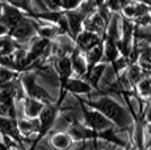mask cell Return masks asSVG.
<instances>
[{"label": "cell", "mask_w": 151, "mask_h": 150, "mask_svg": "<svg viewBox=\"0 0 151 150\" xmlns=\"http://www.w3.org/2000/svg\"><path fill=\"white\" fill-rule=\"evenodd\" d=\"M90 106L98 110L101 113L105 114L107 118L113 120L117 125H124L126 122V113L122 107L116 104L114 100H109L107 97L101 98L98 102L90 103Z\"/></svg>", "instance_id": "obj_1"}, {"label": "cell", "mask_w": 151, "mask_h": 150, "mask_svg": "<svg viewBox=\"0 0 151 150\" xmlns=\"http://www.w3.org/2000/svg\"><path fill=\"white\" fill-rule=\"evenodd\" d=\"M24 86L26 88V92L28 93L31 98H34L36 100H43V102H52L51 96L43 88H41L38 85L35 84V80L32 76H26L24 77Z\"/></svg>", "instance_id": "obj_2"}, {"label": "cell", "mask_w": 151, "mask_h": 150, "mask_svg": "<svg viewBox=\"0 0 151 150\" xmlns=\"http://www.w3.org/2000/svg\"><path fill=\"white\" fill-rule=\"evenodd\" d=\"M35 31V27L33 25L31 20L26 18H23L19 20L13 28H10V33L14 38L18 41H26L33 35Z\"/></svg>", "instance_id": "obj_3"}, {"label": "cell", "mask_w": 151, "mask_h": 150, "mask_svg": "<svg viewBox=\"0 0 151 150\" xmlns=\"http://www.w3.org/2000/svg\"><path fill=\"white\" fill-rule=\"evenodd\" d=\"M22 18L23 16L18 8L13 6L2 7V13L0 15V24H2L6 28H13Z\"/></svg>", "instance_id": "obj_4"}, {"label": "cell", "mask_w": 151, "mask_h": 150, "mask_svg": "<svg viewBox=\"0 0 151 150\" xmlns=\"http://www.w3.org/2000/svg\"><path fill=\"white\" fill-rule=\"evenodd\" d=\"M83 113H85V118L87 123L95 130H105L107 128H109V121L101 114V112H94V111H88L87 108L82 106Z\"/></svg>", "instance_id": "obj_5"}, {"label": "cell", "mask_w": 151, "mask_h": 150, "mask_svg": "<svg viewBox=\"0 0 151 150\" xmlns=\"http://www.w3.org/2000/svg\"><path fill=\"white\" fill-rule=\"evenodd\" d=\"M40 137L44 136L46 131L50 129L54 119H55V108L51 105H47L46 107H43V110L40 113Z\"/></svg>", "instance_id": "obj_6"}, {"label": "cell", "mask_w": 151, "mask_h": 150, "mask_svg": "<svg viewBox=\"0 0 151 150\" xmlns=\"http://www.w3.org/2000/svg\"><path fill=\"white\" fill-rule=\"evenodd\" d=\"M86 17V15L79 10V12H73V10H69L68 13L65 14V18L68 22V26H69V30L75 35H77L79 31H80V27H81V23L83 22V19Z\"/></svg>", "instance_id": "obj_7"}, {"label": "cell", "mask_w": 151, "mask_h": 150, "mask_svg": "<svg viewBox=\"0 0 151 150\" xmlns=\"http://www.w3.org/2000/svg\"><path fill=\"white\" fill-rule=\"evenodd\" d=\"M57 69L60 74L61 80H62V87L65 84V81L69 79L71 70H72V66H71V60H69L68 58H61L59 59L57 62Z\"/></svg>", "instance_id": "obj_8"}, {"label": "cell", "mask_w": 151, "mask_h": 150, "mask_svg": "<svg viewBox=\"0 0 151 150\" xmlns=\"http://www.w3.org/2000/svg\"><path fill=\"white\" fill-rule=\"evenodd\" d=\"M99 42V40L97 38V35H95L93 32H85L79 35L78 38V43L85 50H90L95 48V45H97Z\"/></svg>", "instance_id": "obj_9"}, {"label": "cell", "mask_w": 151, "mask_h": 150, "mask_svg": "<svg viewBox=\"0 0 151 150\" xmlns=\"http://www.w3.org/2000/svg\"><path fill=\"white\" fill-rule=\"evenodd\" d=\"M0 130H1L2 133L8 134L10 137H18V126H17V123L15 121H13L12 119L0 118Z\"/></svg>", "instance_id": "obj_10"}, {"label": "cell", "mask_w": 151, "mask_h": 150, "mask_svg": "<svg viewBox=\"0 0 151 150\" xmlns=\"http://www.w3.org/2000/svg\"><path fill=\"white\" fill-rule=\"evenodd\" d=\"M63 88L70 90V92H73V93H89L90 92V86L88 84L80 80H67L65 84L63 85Z\"/></svg>", "instance_id": "obj_11"}, {"label": "cell", "mask_w": 151, "mask_h": 150, "mask_svg": "<svg viewBox=\"0 0 151 150\" xmlns=\"http://www.w3.org/2000/svg\"><path fill=\"white\" fill-rule=\"evenodd\" d=\"M42 110H43V105H42L38 100H34V98H28V100H26L25 112L28 116L34 118V116H36L37 114H40Z\"/></svg>", "instance_id": "obj_12"}, {"label": "cell", "mask_w": 151, "mask_h": 150, "mask_svg": "<svg viewBox=\"0 0 151 150\" xmlns=\"http://www.w3.org/2000/svg\"><path fill=\"white\" fill-rule=\"evenodd\" d=\"M104 69H105V64H101V66H97V67H93L89 70L88 78L94 87L97 88V85H98V81H99L101 75H103Z\"/></svg>", "instance_id": "obj_13"}, {"label": "cell", "mask_w": 151, "mask_h": 150, "mask_svg": "<svg viewBox=\"0 0 151 150\" xmlns=\"http://www.w3.org/2000/svg\"><path fill=\"white\" fill-rule=\"evenodd\" d=\"M71 66H72V68L75 69L79 75H83V74L86 72V64H85V61L82 60V58L79 56L78 52H75L73 56H72Z\"/></svg>", "instance_id": "obj_14"}, {"label": "cell", "mask_w": 151, "mask_h": 150, "mask_svg": "<svg viewBox=\"0 0 151 150\" xmlns=\"http://www.w3.org/2000/svg\"><path fill=\"white\" fill-rule=\"evenodd\" d=\"M17 126L20 130V132H24L25 134L35 131L36 129L40 130V123L37 121H20L17 124Z\"/></svg>", "instance_id": "obj_15"}, {"label": "cell", "mask_w": 151, "mask_h": 150, "mask_svg": "<svg viewBox=\"0 0 151 150\" xmlns=\"http://www.w3.org/2000/svg\"><path fill=\"white\" fill-rule=\"evenodd\" d=\"M101 53H103V48L101 45L95 46L93 49H90L88 52V62H89V70L95 67V64L97 63V61L101 59Z\"/></svg>", "instance_id": "obj_16"}, {"label": "cell", "mask_w": 151, "mask_h": 150, "mask_svg": "<svg viewBox=\"0 0 151 150\" xmlns=\"http://www.w3.org/2000/svg\"><path fill=\"white\" fill-rule=\"evenodd\" d=\"M90 32H99L104 28V18L101 15H95L94 17L91 18V20L89 22V24L87 25Z\"/></svg>", "instance_id": "obj_17"}, {"label": "cell", "mask_w": 151, "mask_h": 150, "mask_svg": "<svg viewBox=\"0 0 151 150\" xmlns=\"http://www.w3.org/2000/svg\"><path fill=\"white\" fill-rule=\"evenodd\" d=\"M52 144H53V146L57 149L63 150L69 147L70 140L69 138L67 137V136H64V134H57V136H54L53 139H52Z\"/></svg>", "instance_id": "obj_18"}, {"label": "cell", "mask_w": 151, "mask_h": 150, "mask_svg": "<svg viewBox=\"0 0 151 150\" xmlns=\"http://www.w3.org/2000/svg\"><path fill=\"white\" fill-rule=\"evenodd\" d=\"M117 54H119L117 48L115 46L113 40L109 38V40L107 41V45H106V56H107V59H108V61H112V62L115 61Z\"/></svg>", "instance_id": "obj_19"}, {"label": "cell", "mask_w": 151, "mask_h": 150, "mask_svg": "<svg viewBox=\"0 0 151 150\" xmlns=\"http://www.w3.org/2000/svg\"><path fill=\"white\" fill-rule=\"evenodd\" d=\"M83 0H59V5L62 7L63 9L67 10H73L78 6H80Z\"/></svg>", "instance_id": "obj_20"}, {"label": "cell", "mask_w": 151, "mask_h": 150, "mask_svg": "<svg viewBox=\"0 0 151 150\" xmlns=\"http://www.w3.org/2000/svg\"><path fill=\"white\" fill-rule=\"evenodd\" d=\"M8 1L13 7L20 8L27 12H31V7H29V0H6Z\"/></svg>", "instance_id": "obj_21"}, {"label": "cell", "mask_w": 151, "mask_h": 150, "mask_svg": "<svg viewBox=\"0 0 151 150\" xmlns=\"http://www.w3.org/2000/svg\"><path fill=\"white\" fill-rule=\"evenodd\" d=\"M13 74L9 71V70H6V69H0V85H4L10 80Z\"/></svg>", "instance_id": "obj_22"}, {"label": "cell", "mask_w": 151, "mask_h": 150, "mask_svg": "<svg viewBox=\"0 0 151 150\" xmlns=\"http://www.w3.org/2000/svg\"><path fill=\"white\" fill-rule=\"evenodd\" d=\"M140 88H141V90H142L145 94L150 93L151 92V81H149V80L142 81L141 82V85H140Z\"/></svg>", "instance_id": "obj_23"}, {"label": "cell", "mask_w": 151, "mask_h": 150, "mask_svg": "<svg viewBox=\"0 0 151 150\" xmlns=\"http://www.w3.org/2000/svg\"><path fill=\"white\" fill-rule=\"evenodd\" d=\"M139 75H140V69L138 67H132V68L130 69V72H129V76H130V78L132 79V80H135L137 78H139ZM129 78V79H130Z\"/></svg>", "instance_id": "obj_24"}, {"label": "cell", "mask_w": 151, "mask_h": 150, "mask_svg": "<svg viewBox=\"0 0 151 150\" xmlns=\"http://www.w3.org/2000/svg\"><path fill=\"white\" fill-rule=\"evenodd\" d=\"M40 33H41V35H42V36H44V38H50V36L53 35L54 30H53V28H49V27H46V28H42V30L40 31Z\"/></svg>", "instance_id": "obj_25"}, {"label": "cell", "mask_w": 151, "mask_h": 150, "mask_svg": "<svg viewBox=\"0 0 151 150\" xmlns=\"http://www.w3.org/2000/svg\"><path fill=\"white\" fill-rule=\"evenodd\" d=\"M7 31V28L5 26L2 25V24H0V35H2V34H5Z\"/></svg>", "instance_id": "obj_26"}, {"label": "cell", "mask_w": 151, "mask_h": 150, "mask_svg": "<svg viewBox=\"0 0 151 150\" xmlns=\"http://www.w3.org/2000/svg\"><path fill=\"white\" fill-rule=\"evenodd\" d=\"M148 121L151 122V107H150V110H149V112H148Z\"/></svg>", "instance_id": "obj_27"}, {"label": "cell", "mask_w": 151, "mask_h": 150, "mask_svg": "<svg viewBox=\"0 0 151 150\" xmlns=\"http://www.w3.org/2000/svg\"><path fill=\"white\" fill-rule=\"evenodd\" d=\"M2 7H4V5L0 2V15H1V13H2Z\"/></svg>", "instance_id": "obj_28"}, {"label": "cell", "mask_w": 151, "mask_h": 150, "mask_svg": "<svg viewBox=\"0 0 151 150\" xmlns=\"http://www.w3.org/2000/svg\"><path fill=\"white\" fill-rule=\"evenodd\" d=\"M150 23H151V17H150Z\"/></svg>", "instance_id": "obj_29"}]
</instances>
